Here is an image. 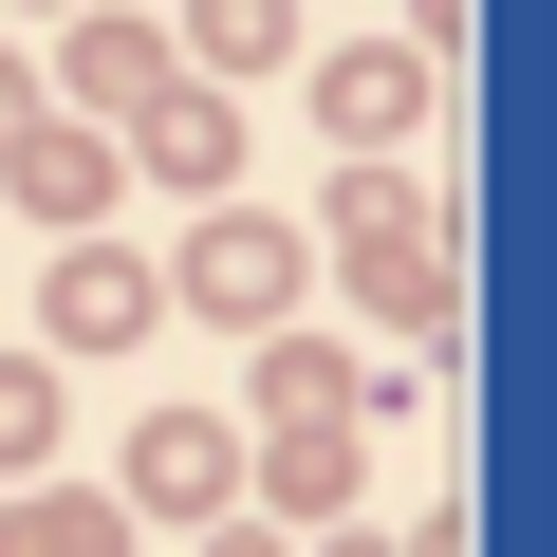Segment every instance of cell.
Segmentation results:
<instances>
[{"label": "cell", "mask_w": 557, "mask_h": 557, "mask_svg": "<svg viewBox=\"0 0 557 557\" xmlns=\"http://www.w3.org/2000/svg\"><path fill=\"white\" fill-rule=\"evenodd\" d=\"M278 278H298V260H278V242H242V223H223V242H205V317H242V335H260V317H278Z\"/></svg>", "instance_id": "1"}, {"label": "cell", "mask_w": 557, "mask_h": 557, "mask_svg": "<svg viewBox=\"0 0 557 557\" xmlns=\"http://www.w3.org/2000/svg\"><path fill=\"white\" fill-rule=\"evenodd\" d=\"M205 57H278V0H205Z\"/></svg>", "instance_id": "3"}, {"label": "cell", "mask_w": 557, "mask_h": 557, "mask_svg": "<svg viewBox=\"0 0 557 557\" xmlns=\"http://www.w3.org/2000/svg\"><path fill=\"white\" fill-rule=\"evenodd\" d=\"M131 317H149L131 260H75V278H57V335H131Z\"/></svg>", "instance_id": "2"}]
</instances>
